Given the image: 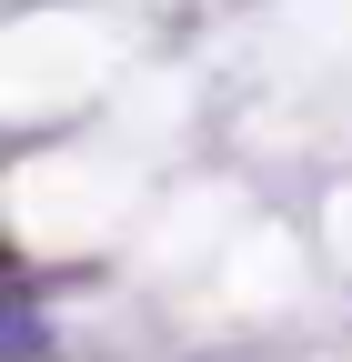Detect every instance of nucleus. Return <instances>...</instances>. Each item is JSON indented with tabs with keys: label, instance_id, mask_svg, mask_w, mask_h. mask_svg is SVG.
I'll return each mask as SVG.
<instances>
[{
	"label": "nucleus",
	"instance_id": "f257e3e1",
	"mask_svg": "<svg viewBox=\"0 0 352 362\" xmlns=\"http://www.w3.org/2000/svg\"><path fill=\"white\" fill-rule=\"evenodd\" d=\"M121 61H131V30L111 11H20L0 30V101H11V121H51L111 90Z\"/></svg>",
	"mask_w": 352,
	"mask_h": 362
},
{
	"label": "nucleus",
	"instance_id": "f03ea898",
	"mask_svg": "<svg viewBox=\"0 0 352 362\" xmlns=\"http://www.w3.org/2000/svg\"><path fill=\"white\" fill-rule=\"evenodd\" d=\"M262 51L282 71H342L352 61V0H282L272 30H262Z\"/></svg>",
	"mask_w": 352,
	"mask_h": 362
}]
</instances>
